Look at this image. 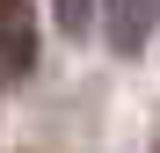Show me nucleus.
<instances>
[{
	"mask_svg": "<svg viewBox=\"0 0 160 153\" xmlns=\"http://www.w3.org/2000/svg\"><path fill=\"white\" fill-rule=\"evenodd\" d=\"M37 66V0H0V80H29Z\"/></svg>",
	"mask_w": 160,
	"mask_h": 153,
	"instance_id": "nucleus-1",
	"label": "nucleus"
},
{
	"mask_svg": "<svg viewBox=\"0 0 160 153\" xmlns=\"http://www.w3.org/2000/svg\"><path fill=\"white\" fill-rule=\"evenodd\" d=\"M95 22H102V37H109V51H138L153 37V22H160V0H95Z\"/></svg>",
	"mask_w": 160,
	"mask_h": 153,
	"instance_id": "nucleus-2",
	"label": "nucleus"
},
{
	"mask_svg": "<svg viewBox=\"0 0 160 153\" xmlns=\"http://www.w3.org/2000/svg\"><path fill=\"white\" fill-rule=\"evenodd\" d=\"M51 15H58V29H95V0H51Z\"/></svg>",
	"mask_w": 160,
	"mask_h": 153,
	"instance_id": "nucleus-3",
	"label": "nucleus"
}]
</instances>
